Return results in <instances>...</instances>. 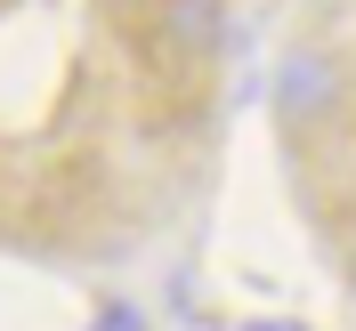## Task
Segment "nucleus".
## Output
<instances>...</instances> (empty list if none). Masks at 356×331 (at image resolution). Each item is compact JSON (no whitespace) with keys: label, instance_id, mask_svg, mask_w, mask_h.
<instances>
[{"label":"nucleus","instance_id":"1","mask_svg":"<svg viewBox=\"0 0 356 331\" xmlns=\"http://www.w3.org/2000/svg\"><path fill=\"white\" fill-rule=\"evenodd\" d=\"M162 24H170V41L186 49V57H202V49L219 41V0H170Z\"/></svg>","mask_w":356,"mask_h":331}]
</instances>
